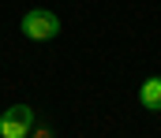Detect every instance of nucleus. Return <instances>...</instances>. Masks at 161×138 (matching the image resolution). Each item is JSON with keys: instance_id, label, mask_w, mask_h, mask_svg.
<instances>
[{"instance_id": "20e7f679", "label": "nucleus", "mask_w": 161, "mask_h": 138, "mask_svg": "<svg viewBox=\"0 0 161 138\" xmlns=\"http://www.w3.org/2000/svg\"><path fill=\"white\" fill-rule=\"evenodd\" d=\"M30 135H34V138H53V135H49V127H34Z\"/></svg>"}, {"instance_id": "f257e3e1", "label": "nucleus", "mask_w": 161, "mask_h": 138, "mask_svg": "<svg viewBox=\"0 0 161 138\" xmlns=\"http://www.w3.org/2000/svg\"><path fill=\"white\" fill-rule=\"evenodd\" d=\"M19 26H23V34H26L30 41H53V38L60 34V19H56V11H45V8L26 11Z\"/></svg>"}, {"instance_id": "f03ea898", "label": "nucleus", "mask_w": 161, "mask_h": 138, "mask_svg": "<svg viewBox=\"0 0 161 138\" xmlns=\"http://www.w3.org/2000/svg\"><path fill=\"white\" fill-rule=\"evenodd\" d=\"M34 131V108L30 105H11L0 112V138H26Z\"/></svg>"}, {"instance_id": "7ed1b4c3", "label": "nucleus", "mask_w": 161, "mask_h": 138, "mask_svg": "<svg viewBox=\"0 0 161 138\" xmlns=\"http://www.w3.org/2000/svg\"><path fill=\"white\" fill-rule=\"evenodd\" d=\"M139 105H142L146 112H161V75L146 79V82L139 86Z\"/></svg>"}]
</instances>
